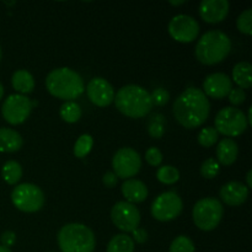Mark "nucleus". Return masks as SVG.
Listing matches in <instances>:
<instances>
[{"mask_svg": "<svg viewBox=\"0 0 252 252\" xmlns=\"http://www.w3.org/2000/svg\"><path fill=\"white\" fill-rule=\"evenodd\" d=\"M211 111L208 97L201 89L189 88L175 100L174 112L177 122L187 129L197 128L207 121Z\"/></svg>", "mask_w": 252, "mask_h": 252, "instance_id": "f257e3e1", "label": "nucleus"}, {"mask_svg": "<svg viewBox=\"0 0 252 252\" xmlns=\"http://www.w3.org/2000/svg\"><path fill=\"white\" fill-rule=\"evenodd\" d=\"M46 88L52 96L65 101H74L85 90L83 78L70 68L53 69L47 75Z\"/></svg>", "mask_w": 252, "mask_h": 252, "instance_id": "f03ea898", "label": "nucleus"}, {"mask_svg": "<svg viewBox=\"0 0 252 252\" xmlns=\"http://www.w3.org/2000/svg\"><path fill=\"white\" fill-rule=\"evenodd\" d=\"M115 103L117 110L129 118L145 117L153 108L150 94L134 84L121 88L115 96Z\"/></svg>", "mask_w": 252, "mask_h": 252, "instance_id": "7ed1b4c3", "label": "nucleus"}, {"mask_svg": "<svg viewBox=\"0 0 252 252\" xmlns=\"http://www.w3.org/2000/svg\"><path fill=\"white\" fill-rule=\"evenodd\" d=\"M231 51V41L219 30L208 31L196 44V58L204 65H214L223 62Z\"/></svg>", "mask_w": 252, "mask_h": 252, "instance_id": "20e7f679", "label": "nucleus"}, {"mask_svg": "<svg viewBox=\"0 0 252 252\" xmlns=\"http://www.w3.org/2000/svg\"><path fill=\"white\" fill-rule=\"evenodd\" d=\"M58 245L62 252H94L95 234L84 224H66L58 233Z\"/></svg>", "mask_w": 252, "mask_h": 252, "instance_id": "39448f33", "label": "nucleus"}, {"mask_svg": "<svg viewBox=\"0 0 252 252\" xmlns=\"http://www.w3.org/2000/svg\"><path fill=\"white\" fill-rule=\"evenodd\" d=\"M224 214L223 204L216 198L199 199L193 207L192 217L193 223L203 231H211L216 229L221 221Z\"/></svg>", "mask_w": 252, "mask_h": 252, "instance_id": "423d86ee", "label": "nucleus"}, {"mask_svg": "<svg viewBox=\"0 0 252 252\" xmlns=\"http://www.w3.org/2000/svg\"><path fill=\"white\" fill-rule=\"evenodd\" d=\"M12 204L25 213H34L44 206L43 191L33 184L17 185L11 192Z\"/></svg>", "mask_w": 252, "mask_h": 252, "instance_id": "0eeeda50", "label": "nucleus"}, {"mask_svg": "<svg viewBox=\"0 0 252 252\" xmlns=\"http://www.w3.org/2000/svg\"><path fill=\"white\" fill-rule=\"evenodd\" d=\"M245 113L235 107H224L219 111L214 121V128L225 137H238L248 128Z\"/></svg>", "mask_w": 252, "mask_h": 252, "instance_id": "6e6552de", "label": "nucleus"}, {"mask_svg": "<svg viewBox=\"0 0 252 252\" xmlns=\"http://www.w3.org/2000/svg\"><path fill=\"white\" fill-rule=\"evenodd\" d=\"M184 203L176 192L169 191L159 194L152 204V216L159 221H170L181 214Z\"/></svg>", "mask_w": 252, "mask_h": 252, "instance_id": "1a4fd4ad", "label": "nucleus"}, {"mask_svg": "<svg viewBox=\"0 0 252 252\" xmlns=\"http://www.w3.org/2000/svg\"><path fill=\"white\" fill-rule=\"evenodd\" d=\"M32 101L26 95L14 94L7 96L1 107L4 120L12 126L21 125L29 118L32 111Z\"/></svg>", "mask_w": 252, "mask_h": 252, "instance_id": "9d476101", "label": "nucleus"}, {"mask_svg": "<svg viewBox=\"0 0 252 252\" xmlns=\"http://www.w3.org/2000/svg\"><path fill=\"white\" fill-rule=\"evenodd\" d=\"M112 167L118 179L129 180L139 172L142 158L132 148H121L113 155Z\"/></svg>", "mask_w": 252, "mask_h": 252, "instance_id": "9b49d317", "label": "nucleus"}, {"mask_svg": "<svg viewBox=\"0 0 252 252\" xmlns=\"http://www.w3.org/2000/svg\"><path fill=\"white\" fill-rule=\"evenodd\" d=\"M111 219L115 226L125 233H132L139 226L140 213L137 207L128 202H118L111 209Z\"/></svg>", "mask_w": 252, "mask_h": 252, "instance_id": "f8f14e48", "label": "nucleus"}, {"mask_svg": "<svg viewBox=\"0 0 252 252\" xmlns=\"http://www.w3.org/2000/svg\"><path fill=\"white\" fill-rule=\"evenodd\" d=\"M169 33L175 41L189 43L198 37L199 24L189 15H176L169 22Z\"/></svg>", "mask_w": 252, "mask_h": 252, "instance_id": "ddd939ff", "label": "nucleus"}, {"mask_svg": "<svg viewBox=\"0 0 252 252\" xmlns=\"http://www.w3.org/2000/svg\"><path fill=\"white\" fill-rule=\"evenodd\" d=\"M86 94L91 102L98 107H106L115 100L112 85L103 78H94L86 86Z\"/></svg>", "mask_w": 252, "mask_h": 252, "instance_id": "4468645a", "label": "nucleus"}, {"mask_svg": "<svg viewBox=\"0 0 252 252\" xmlns=\"http://www.w3.org/2000/svg\"><path fill=\"white\" fill-rule=\"evenodd\" d=\"M231 89H233V81L226 74L213 73L204 79L202 91L207 97L220 100L229 95Z\"/></svg>", "mask_w": 252, "mask_h": 252, "instance_id": "2eb2a0df", "label": "nucleus"}, {"mask_svg": "<svg viewBox=\"0 0 252 252\" xmlns=\"http://www.w3.org/2000/svg\"><path fill=\"white\" fill-rule=\"evenodd\" d=\"M228 0H204L199 4V15L208 24H218L228 16Z\"/></svg>", "mask_w": 252, "mask_h": 252, "instance_id": "dca6fc26", "label": "nucleus"}, {"mask_svg": "<svg viewBox=\"0 0 252 252\" xmlns=\"http://www.w3.org/2000/svg\"><path fill=\"white\" fill-rule=\"evenodd\" d=\"M249 193H250V189L238 181L228 182L219 191L221 201L230 207L241 206L248 199Z\"/></svg>", "mask_w": 252, "mask_h": 252, "instance_id": "f3484780", "label": "nucleus"}, {"mask_svg": "<svg viewBox=\"0 0 252 252\" xmlns=\"http://www.w3.org/2000/svg\"><path fill=\"white\" fill-rule=\"evenodd\" d=\"M121 189H122V194L125 196V198L127 199L128 203H142V202H144L148 197L147 186H145L144 182H142L140 180H126V181L123 182Z\"/></svg>", "mask_w": 252, "mask_h": 252, "instance_id": "a211bd4d", "label": "nucleus"}, {"mask_svg": "<svg viewBox=\"0 0 252 252\" xmlns=\"http://www.w3.org/2000/svg\"><path fill=\"white\" fill-rule=\"evenodd\" d=\"M238 144L235 143V140L230 139V138L220 140L217 147V161L219 162V165H224V166L233 165L238 158Z\"/></svg>", "mask_w": 252, "mask_h": 252, "instance_id": "6ab92c4d", "label": "nucleus"}, {"mask_svg": "<svg viewBox=\"0 0 252 252\" xmlns=\"http://www.w3.org/2000/svg\"><path fill=\"white\" fill-rule=\"evenodd\" d=\"M22 145H24V139L20 135V133L11 129V128H0V152H19Z\"/></svg>", "mask_w": 252, "mask_h": 252, "instance_id": "aec40b11", "label": "nucleus"}, {"mask_svg": "<svg viewBox=\"0 0 252 252\" xmlns=\"http://www.w3.org/2000/svg\"><path fill=\"white\" fill-rule=\"evenodd\" d=\"M12 88L20 93L21 95L25 94H30L33 91L34 89V79L30 71L25 70V69H20L12 74L11 78Z\"/></svg>", "mask_w": 252, "mask_h": 252, "instance_id": "412c9836", "label": "nucleus"}, {"mask_svg": "<svg viewBox=\"0 0 252 252\" xmlns=\"http://www.w3.org/2000/svg\"><path fill=\"white\" fill-rule=\"evenodd\" d=\"M252 66L248 62H240L233 69V80L240 89H250L252 85Z\"/></svg>", "mask_w": 252, "mask_h": 252, "instance_id": "4be33fe9", "label": "nucleus"}, {"mask_svg": "<svg viewBox=\"0 0 252 252\" xmlns=\"http://www.w3.org/2000/svg\"><path fill=\"white\" fill-rule=\"evenodd\" d=\"M107 252H134V241L127 234H118L108 243Z\"/></svg>", "mask_w": 252, "mask_h": 252, "instance_id": "5701e85b", "label": "nucleus"}, {"mask_svg": "<svg viewBox=\"0 0 252 252\" xmlns=\"http://www.w3.org/2000/svg\"><path fill=\"white\" fill-rule=\"evenodd\" d=\"M59 113H61L62 120L65 121L66 123H75L81 118L83 111H81L80 105L75 101H65L62 105Z\"/></svg>", "mask_w": 252, "mask_h": 252, "instance_id": "b1692460", "label": "nucleus"}, {"mask_svg": "<svg viewBox=\"0 0 252 252\" xmlns=\"http://www.w3.org/2000/svg\"><path fill=\"white\" fill-rule=\"evenodd\" d=\"M2 179L9 185H16L22 177V167L15 160H9L2 166Z\"/></svg>", "mask_w": 252, "mask_h": 252, "instance_id": "393cba45", "label": "nucleus"}, {"mask_svg": "<svg viewBox=\"0 0 252 252\" xmlns=\"http://www.w3.org/2000/svg\"><path fill=\"white\" fill-rule=\"evenodd\" d=\"M166 120L160 113H154L148 121V133L154 139H160L165 133Z\"/></svg>", "mask_w": 252, "mask_h": 252, "instance_id": "a878e982", "label": "nucleus"}, {"mask_svg": "<svg viewBox=\"0 0 252 252\" xmlns=\"http://www.w3.org/2000/svg\"><path fill=\"white\" fill-rule=\"evenodd\" d=\"M157 177L161 184L174 185L175 182L179 181L180 172L176 167L171 166V165H164V166L158 169Z\"/></svg>", "mask_w": 252, "mask_h": 252, "instance_id": "bb28decb", "label": "nucleus"}, {"mask_svg": "<svg viewBox=\"0 0 252 252\" xmlns=\"http://www.w3.org/2000/svg\"><path fill=\"white\" fill-rule=\"evenodd\" d=\"M94 145V139L90 134H83L78 138L74 145V155L76 158H85L91 152Z\"/></svg>", "mask_w": 252, "mask_h": 252, "instance_id": "cd10ccee", "label": "nucleus"}, {"mask_svg": "<svg viewBox=\"0 0 252 252\" xmlns=\"http://www.w3.org/2000/svg\"><path fill=\"white\" fill-rule=\"evenodd\" d=\"M219 133L217 132L216 128L206 127L199 132L198 134V143L199 145L204 148H211L218 142Z\"/></svg>", "mask_w": 252, "mask_h": 252, "instance_id": "c85d7f7f", "label": "nucleus"}, {"mask_svg": "<svg viewBox=\"0 0 252 252\" xmlns=\"http://www.w3.org/2000/svg\"><path fill=\"white\" fill-rule=\"evenodd\" d=\"M194 244L189 236L180 235L174 239L170 246V252H194Z\"/></svg>", "mask_w": 252, "mask_h": 252, "instance_id": "c756f323", "label": "nucleus"}, {"mask_svg": "<svg viewBox=\"0 0 252 252\" xmlns=\"http://www.w3.org/2000/svg\"><path fill=\"white\" fill-rule=\"evenodd\" d=\"M236 26L240 32L244 34L251 36L252 33V9H246L245 11L239 15L236 20Z\"/></svg>", "mask_w": 252, "mask_h": 252, "instance_id": "7c9ffc66", "label": "nucleus"}, {"mask_svg": "<svg viewBox=\"0 0 252 252\" xmlns=\"http://www.w3.org/2000/svg\"><path fill=\"white\" fill-rule=\"evenodd\" d=\"M219 170H220V165L213 158H209V159L204 160L203 164L201 166V175L206 179L212 180L219 174Z\"/></svg>", "mask_w": 252, "mask_h": 252, "instance_id": "2f4dec72", "label": "nucleus"}, {"mask_svg": "<svg viewBox=\"0 0 252 252\" xmlns=\"http://www.w3.org/2000/svg\"><path fill=\"white\" fill-rule=\"evenodd\" d=\"M150 97H152L153 105L157 106H165L170 100V94L169 91L165 90V89L159 88L157 90H154V93L150 94Z\"/></svg>", "mask_w": 252, "mask_h": 252, "instance_id": "473e14b6", "label": "nucleus"}, {"mask_svg": "<svg viewBox=\"0 0 252 252\" xmlns=\"http://www.w3.org/2000/svg\"><path fill=\"white\" fill-rule=\"evenodd\" d=\"M145 160L150 166H160L162 162V153L158 148H149L145 153Z\"/></svg>", "mask_w": 252, "mask_h": 252, "instance_id": "72a5a7b5", "label": "nucleus"}, {"mask_svg": "<svg viewBox=\"0 0 252 252\" xmlns=\"http://www.w3.org/2000/svg\"><path fill=\"white\" fill-rule=\"evenodd\" d=\"M229 97V102L231 103L233 106H240L241 103L245 102L246 100V94L243 89L240 88H233L231 91L229 93L228 95Z\"/></svg>", "mask_w": 252, "mask_h": 252, "instance_id": "f704fd0d", "label": "nucleus"}, {"mask_svg": "<svg viewBox=\"0 0 252 252\" xmlns=\"http://www.w3.org/2000/svg\"><path fill=\"white\" fill-rule=\"evenodd\" d=\"M0 240H1L2 246H5V248L9 249L10 246L14 245L15 241H16V234L11 230H7V231H5V233L1 234V238H0Z\"/></svg>", "mask_w": 252, "mask_h": 252, "instance_id": "c9c22d12", "label": "nucleus"}, {"mask_svg": "<svg viewBox=\"0 0 252 252\" xmlns=\"http://www.w3.org/2000/svg\"><path fill=\"white\" fill-rule=\"evenodd\" d=\"M102 182H103V185L107 187V189H112V187H115L116 185H117L118 177L116 176L115 172L108 171V172H106L105 175H103Z\"/></svg>", "mask_w": 252, "mask_h": 252, "instance_id": "e433bc0d", "label": "nucleus"}, {"mask_svg": "<svg viewBox=\"0 0 252 252\" xmlns=\"http://www.w3.org/2000/svg\"><path fill=\"white\" fill-rule=\"evenodd\" d=\"M133 234V241L138 244H144L148 240V233L143 228H137L135 230L132 231Z\"/></svg>", "mask_w": 252, "mask_h": 252, "instance_id": "4c0bfd02", "label": "nucleus"}, {"mask_svg": "<svg viewBox=\"0 0 252 252\" xmlns=\"http://www.w3.org/2000/svg\"><path fill=\"white\" fill-rule=\"evenodd\" d=\"M246 182H248V189H250L252 187V171L250 170V171L248 172V175H246Z\"/></svg>", "mask_w": 252, "mask_h": 252, "instance_id": "58836bf2", "label": "nucleus"}, {"mask_svg": "<svg viewBox=\"0 0 252 252\" xmlns=\"http://www.w3.org/2000/svg\"><path fill=\"white\" fill-rule=\"evenodd\" d=\"M246 120H248V125H252V107L249 108V115Z\"/></svg>", "mask_w": 252, "mask_h": 252, "instance_id": "ea45409f", "label": "nucleus"}, {"mask_svg": "<svg viewBox=\"0 0 252 252\" xmlns=\"http://www.w3.org/2000/svg\"><path fill=\"white\" fill-rule=\"evenodd\" d=\"M185 0H180V1H170V5H172V6H179V5H184L185 4Z\"/></svg>", "mask_w": 252, "mask_h": 252, "instance_id": "a19ab883", "label": "nucleus"}, {"mask_svg": "<svg viewBox=\"0 0 252 252\" xmlns=\"http://www.w3.org/2000/svg\"><path fill=\"white\" fill-rule=\"evenodd\" d=\"M2 96H4V86H2V84L0 83V100L2 98Z\"/></svg>", "mask_w": 252, "mask_h": 252, "instance_id": "79ce46f5", "label": "nucleus"}, {"mask_svg": "<svg viewBox=\"0 0 252 252\" xmlns=\"http://www.w3.org/2000/svg\"><path fill=\"white\" fill-rule=\"evenodd\" d=\"M0 252H11V250H10V249H7V248H5V246L0 245Z\"/></svg>", "mask_w": 252, "mask_h": 252, "instance_id": "37998d69", "label": "nucleus"}, {"mask_svg": "<svg viewBox=\"0 0 252 252\" xmlns=\"http://www.w3.org/2000/svg\"><path fill=\"white\" fill-rule=\"evenodd\" d=\"M0 59H1V48H0Z\"/></svg>", "mask_w": 252, "mask_h": 252, "instance_id": "c03bdc74", "label": "nucleus"}]
</instances>
